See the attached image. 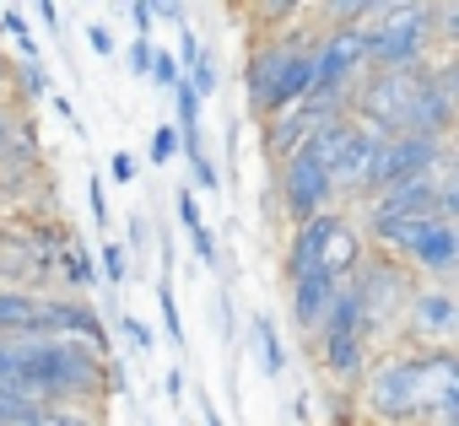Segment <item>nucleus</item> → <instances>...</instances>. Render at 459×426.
I'll use <instances>...</instances> for the list:
<instances>
[{"mask_svg": "<svg viewBox=\"0 0 459 426\" xmlns=\"http://www.w3.org/2000/svg\"><path fill=\"white\" fill-rule=\"evenodd\" d=\"M325 33V28H319ZM319 33L308 28H292V33H265L249 44V60H244V98H249V114L265 124L287 108H298L314 87H319Z\"/></svg>", "mask_w": 459, "mask_h": 426, "instance_id": "1", "label": "nucleus"}, {"mask_svg": "<svg viewBox=\"0 0 459 426\" xmlns=\"http://www.w3.org/2000/svg\"><path fill=\"white\" fill-rule=\"evenodd\" d=\"M362 410L373 415V426H421L427 421V351L389 345L362 383Z\"/></svg>", "mask_w": 459, "mask_h": 426, "instance_id": "2", "label": "nucleus"}, {"mask_svg": "<svg viewBox=\"0 0 459 426\" xmlns=\"http://www.w3.org/2000/svg\"><path fill=\"white\" fill-rule=\"evenodd\" d=\"M437 49V6L432 0H384L368 22L373 71H421Z\"/></svg>", "mask_w": 459, "mask_h": 426, "instance_id": "3", "label": "nucleus"}, {"mask_svg": "<svg viewBox=\"0 0 459 426\" xmlns=\"http://www.w3.org/2000/svg\"><path fill=\"white\" fill-rule=\"evenodd\" d=\"M357 297H362V319H368V340L373 345H384L389 335H400L405 329V313H411V302H416V292H421V276L411 270V265H400V260H389V254H368V265L357 270V281H346Z\"/></svg>", "mask_w": 459, "mask_h": 426, "instance_id": "4", "label": "nucleus"}, {"mask_svg": "<svg viewBox=\"0 0 459 426\" xmlns=\"http://www.w3.org/2000/svg\"><path fill=\"white\" fill-rule=\"evenodd\" d=\"M427 71V65H421ZM421 71H368L362 87L351 92V119L373 135H411L416 124V92Z\"/></svg>", "mask_w": 459, "mask_h": 426, "instance_id": "5", "label": "nucleus"}, {"mask_svg": "<svg viewBox=\"0 0 459 426\" xmlns=\"http://www.w3.org/2000/svg\"><path fill=\"white\" fill-rule=\"evenodd\" d=\"M276 200H281L292 227H303V222L330 217V210H335L341 189H335V178H330V167H325V157L314 146H303L298 157H287L276 167Z\"/></svg>", "mask_w": 459, "mask_h": 426, "instance_id": "6", "label": "nucleus"}, {"mask_svg": "<svg viewBox=\"0 0 459 426\" xmlns=\"http://www.w3.org/2000/svg\"><path fill=\"white\" fill-rule=\"evenodd\" d=\"M308 146L325 157V167H330V178H335V189H341V194L368 200V167H373V146H378V135H373V130H362L357 119H341V124L319 130Z\"/></svg>", "mask_w": 459, "mask_h": 426, "instance_id": "7", "label": "nucleus"}, {"mask_svg": "<svg viewBox=\"0 0 459 426\" xmlns=\"http://www.w3.org/2000/svg\"><path fill=\"white\" fill-rule=\"evenodd\" d=\"M443 162H448V141H432V135H378L373 167H368V200L378 189H389V183L437 173Z\"/></svg>", "mask_w": 459, "mask_h": 426, "instance_id": "8", "label": "nucleus"}, {"mask_svg": "<svg viewBox=\"0 0 459 426\" xmlns=\"http://www.w3.org/2000/svg\"><path fill=\"white\" fill-rule=\"evenodd\" d=\"M448 340H459V292L421 286L416 302H411V313H405L400 345H411V351H443Z\"/></svg>", "mask_w": 459, "mask_h": 426, "instance_id": "9", "label": "nucleus"}, {"mask_svg": "<svg viewBox=\"0 0 459 426\" xmlns=\"http://www.w3.org/2000/svg\"><path fill=\"white\" fill-rule=\"evenodd\" d=\"M427 217H437V173L389 183L373 200H362V227H378V222H427Z\"/></svg>", "mask_w": 459, "mask_h": 426, "instance_id": "10", "label": "nucleus"}, {"mask_svg": "<svg viewBox=\"0 0 459 426\" xmlns=\"http://www.w3.org/2000/svg\"><path fill=\"white\" fill-rule=\"evenodd\" d=\"M39 340H87V345H98L108 356V329H103L98 308L82 302V297H44V329H39Z\"/></svg>", "mask_w": 459, "mask_h": 426, "instance_id": "11", "label": "nucleus"}, {"mask_svg": "<svg viewBox=\"0 0 459 426\" xmlns=\"http://www.w3.org/2000/svg\"><path fill=\"white\" fill-rule=\"evenodd\" d=\"M427 421L459 426V345L427 351Z\"/></svg>", "mask_w": 459, "mask_h": 426, "instance_id": "12", "label": "nucleus"}, {"mask_svg": "<svg viewBox=\"0 0 459 426\" xmlns=\"http://www.w3.org/2000/svg\"><path fill=\"white\" fill-rule=\"evenodd\" d=\"M287 292H292V324L303 329V340H319L330 324V308L341 297V281L335 276H298V281H287Z\"/></svg>", "mask_w": 459, "mask_h": 426, "instance_id": "13", "label": "nucleus"}, {"mask_svg": "<svg viewBox=\"0 0 459 426\" xmlns=\"http://www.w3.org/2000/svg\"><path fill=\"white\" fill-rule=\"evenodd\" d=\"M44 297L28 286H0V340H39Z\"/></svg>", "mask_w": 459, "mask_h": 426, "instance_id": "14", "label": "nucleus"}, {"mask_svg": "<svg viewBox=\"0 0 459 426\" xmlns=\"http://www.w3.org/2000/svg\"><path fill=\"white\" fill-rule=\"evenodd\" d=\"M255 356H260V367H265V378H281L287 372V345H281V329L265 319V313H255Z\"/></svg>", "mask_w": 459, "mask_h": 426, "instance_id": "15", "label": "nucleus"}, {"mask_svg": "<svg viewBox=\"0 0 459 426\" xmlns=\"http://www.w3.org/2000/svg\"><path fill=\"white\" fill-rule=\"evenodd\" d=\"M437 217L459 227V151L448 146V162L437 167Z\"/></svg>", "mask_w": 459, "mask_h": 426, "instance_id": "16", "label": "nucleus"}, {"mask_svg": "<svg viewBox=\"0 0 459 426\" xmlns=\"http://www.w3.org/2000/svg\"><path fill=\"white\" fill-rule=\"evenodd\" d=\"M173 157H184V135H178V124H157L152 141H146V162L152 167H168Z\"/></svg>", "mask_w": 459, "mask_h": 426, "instance_id": "17", "label": "nucleus"}, {"mask_svg": "<svg viewBox=\"0 0 459 426\" xmlns=\"http://www.w3.org/2000/svg\"><path fill=\"white\" fill-rule=\"evenodd\" d=\"M157 308H162V335L173 351H184V319H178V297H173V281L162 276L157 281Z\"/></svg>", "mask_w": 459, "mask_h": 426, "instance_id": "18", "label": "nucleus"}, {"mask_svg": "<svg viewBox=\"0 0 459 426\" xmlns=\"http://www.w3.org/2000/svg\"><path fill=\"white\" fill-rule=\"evenodd\" d=\"M12 87H17V98H49V71H44V60H22L17 65V76H12Z\"/></svg>", "mask_w": 459, "mask_h": 426, "instance_id": "19", "label": "nucleus"}, {"mask_svg": "<svg viewBox=\"0 0 459 426\" xmlns=\"http://www.w3.org/2000/svg\"><path fill=\"white\" fill-rule=\"evenodd\" d=\"M98 265H103V281H108V286H125V276H130V249H125L119 238H103Z\"/></svg>", "mask_w": 459, "mask_h": 426, "instance_id": "20", "label": "nucleus"}, {"mask_svg": "<svg viewBox=\"0 0 459 426\" xmlns=\"http://www.w3.org/2000/svg\"><path fill=\"white\" fill-rule=\"evenodd\" d=\"M437 49L443 60L459 55V0H437Z\"/></svg>", "mask_w": 459, "mask_h": 426, "instance_id": "21", "label": "nucleus"}, {"mask_svg": "<svg viewBox=\"0 0 459 426\" xmlns=\"http://www.w3.org/2000/svg\"><path fill=\"white\" fill-rule=\"evenodd\" d=\"M152 81H157L162 92H178V87H184V65H178V55L162 49V44H157V60H152Z\"/></svg>", "mask_w": 459, "mask_h": 426, "instance_id": "22", "label": "nucleus"}, {"mask_svg": "<svg viewBox=\"0 0 459 426\" xmlns=\"http://www.w3.org/2000/svg\"><path fill=\"white\" fill-rule=\"evenodd\" d=\"M0 28H6V38H17L22 60H39V44H33V33H28V17H22V12H0Z\"/></svg>", "mask_w": 459, "mask_h": 426, "instance_id": "23", "label": "nucleus"}, {"mask_svg": "<svg viewBox=\"0 0 459 426\" xmlns=\"http://www.w3.org/2000/svg\"><path fill=\"white\" fill-rule=\"evenodd\" d=\"M152 60H157V44H152V38H130V49H125L130 76H146V81H152Z\"/></svg>", "mask_w": 459, "mask_h": 426, "instance_id": "24", "label": "nucleus"}, {"mask_svg": "<svg viewBox=\"0 0 459 426\" xmlns=\"http://www.w3.org/2000/svg\"><path fill=\"white\" fill-rule=\"evenodd\" d=\"M184 81H189V87H195V98H200V103H205V98H211V92H216V81H221V76H216V60H211V49H205V55H200V65H195V71H189V76H184Z\"/></svg>", "mask_w": 459, "mask_h": 426, "instance_id": "25", "label": "nucleus"}, {"mask_svg": "<svg viewBox=\"0 0 459 426\" xmlns=\"http://www.w3.org/2000/svg\"><path fill=\"white\" fill-rule=\"evenodd\" d=\"M173 205H178V222H184V233L195 238V233L205 227V217H200V205H195V189H178V194H173Z\"/></svg>", "mask_w": 459, "mask_h": 426, "instance_id": "26", "label": "nucleus"}, {"mask_svg": "<svg viewBox=\"0 0 459 426\" xmlns=\"http://www.w3.org/2000/svg\"><path fill=\"white\" fill-rule=\"evenodd\" d=\"M87 200H92V222H98V233H108V189H103V173L87 178Z\"/></svg>", "mask_w": 459, "mask_h": 426, "instance_id": "27", "label": "nucleus"}, {"mask_svg": "<svg viewBox=\"0 0 459 426\" xmlns=\"http://www.w3.org/2000/svg\"><path fill=\"white\" fill-rule=\"evenodd\" d=\"M119 329H125V340H130L135 351H157V335H152L135 313H119Z\"/></svg>", "mask_w": 459, "mask_h": 426, "instance_id": "28", "label": "nucleus"}, {"mask_svg": "<svg viewBox=\"0 0 459 426\" xmlns=\"http://www.w3.org/2000/svg\"><path fill=\"white\" fill-rule=\"evenodd\" d=\"M130 22H135V38H152L157 28V6H152V0H130Z\"/></svg>", "mask_w": 459, "mask_h": 426, "instance_id": "29", "label": "nucleus"}, {"mask_svg": "<svg viewBox=\"0 0 459 426\" xmlns=\"http://www.w3.org/2000/svg\"><path fill=\"white\" fill-rule=\"evenodd\" d=\"M189 249H195V260H200L205 270H216V238H211V227H200V233L189 238Z\"/></svg>", "mask_w": 459, "mask_h": 426, "instance_id": "30", "label": "nucleus"}, {"mask_svg": "<svg viewBox=\"0 0 459 426\" xmlns=\"http://www.w3.org/2000/svg\"><path fill=\"white\" fill-rule=\"evenodd\" d=\"M87 44H92V55H98V60H114V55H119V49H114V33H108V28H98V22L87 28Z\"/></svg>", "mask_w": 459, "mask_h": 426, "instance_id": "31", "label": "nucleus"}, {"mask_svg": "<svg viewBox=\"0 0 459 426\" xmlns=\"http://www.w3.org/2000/svg\"><path fill=\"white\" fill-rule=\"evenodd\" d=\"M108 173H114V183H130V178H135V157H130V151H114V157H108Z\"/></svg>", "mask_w": 459, "mask_h": 426, "instance_id": "32", "label": "nucleus"}, {"mask_svg": "<svg viewBox=\"0 0 459 426\" xmlns=\"http://www.w3.org/2000/svg\"><path fill=\"white\" fill-rule=\"evenodd\" d=\"M125 233H130V243H125V249H135V254L152 243V227H146V217H130V227H125Z\"/></svg>", "mask_w": 459, "mask_h": 426, "instance_id": "33", "label": "nucleus"}, {"mask_svg": "<svg viewBox=\"0 0 459 426\" xmlns=\"http://www.w3.org/2000/svg\"><path fill=\"white\" fill-rule=\"evenodd\" d=\"M49 103H55V114H60V119L71 124V135H82V119H76V108H71V98H49Z\"/></svg>", "mask_w": 459, "mask_h": 426, "instance_id": "34", "label": "nucleus"}, {"mask_svg": "<svg viewBox=\"0 0 459 426\" xmlns=\"http://www.w3.org/2000/svg\"><path fill=\"white\" fill-rule=\"evenodd\" d=\"M12 130H17V124H12V108L0 103V157H6V146H12Z\"/></svg>", "mask_w": 459, "mask_h": 426, "instance_id": "35", "label": "nucleus"}, {"mask_svg": "<svg viewBox=\"0 0 459 426\" xmlns=\"http://www.w3.org/2000/svg\"><path fill=\"white\" fill-rule=\"evenodd\" d=\"M157 17H162V22H184V6H173V0H157Z\"/></svg>", "mask_w": 459, "mask_h": 426, "instance_id": "36", "label": "nucleus"}, {"mask_svg": "<svg viewBox=\"0 0 459 426\" xmlns=\"http://www.w3.org/2000/svg\"><path fill=\"white\" fill-rule=\"evenodd\" d=\"M168 399H184V367L168 372Z\"/></svg>", "mask_w": 459, "mask_h": 426, "instance_id": "37", "label": "nucleus"}, {"mask_svg": "<svg viewBox=\"0 0 459 426\" xmlns=\"http://www.w3.org/2000/svg\"><path fill=\"white\" fill-rule=\"evenodd\" d=\"M443 76H448V87H454V103H459V60H443Z\"/></svg>", "mask_w": 459, "mask_h": 426, "instance_id": "38", "label": "nucleus"}, {"mask_svg": "<svg viewBox=\"0 0 459 426\" xmlns=\"http://www.w3.org/2000/svg\"><path fill=\"white\" fill-rule=\"evenodd\" d=\"M200 415H205V426H221V415H216V410H211L205 399H200Z\"/></svg>", "mask_w": 459, "mask_h": 426, "instance_id": "39", "label": "nucleus"}, {"mask_svg": "<svg viewBox=\"0 0 459 426\" xmlns=\"http://www.w3.org/2000/svg\"><path fill=\"white\" fill-rule=\"evenodd\" d=\"M6 81H12V71H6V60H0V87H6Z\"/></svg>", "mask_w": 459, "mask_h": 426, "instance_id": "40", "label": "nucleus"}, {"mask_svg": "<svg viewBox=\"0 0 459 426\" xmlns=\"http://www.w3.org/2000/svg\"><path fill=\"white\" fill-rule=\"evenodd\" d=\"M448 146H454V151H459V130H454V141H448Z\"/></svg>", "mask_w": 459, "mask_h": 426, "instance_id": "41", "label": "nucleus"}, {"mask_svg": "<svg viewBox=\"0 0 459 426\" xmlns=\"http://www.w3.org/2000/svg\"><path fill=\"white\" fill-rule=\"evenodd\" d=\"M454 60H459V55H454Z\"/></svg>", "mask_w": 459, "mask_h": 426, "instance_id": "42", "label": "nucleus"}]
</instances>
